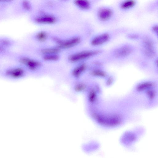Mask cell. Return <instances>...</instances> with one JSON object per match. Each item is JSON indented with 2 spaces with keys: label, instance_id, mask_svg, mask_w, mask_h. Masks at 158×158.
Here are the masks:
<instances>
[{
  "label": "cell",
  "instance_id": "cell-10",
  "mask_svg": "<svg viewBox=\"0 0 158 158\" xmlns=\"http://www.w3.org/2000/svg\"><path fill=\"white\" fill-rule=\"evenodd\" d=\"M24 73V70L21 68H15L8 69L6 71L5 73L8 77L18 78L22 77Z\"/></svg>",
  "mask_w": 158,
  "mask_h": 158
},
{
  "label": "cell",
  "instance_id": "cell-2",
  "mask_svg": "<svg viewBox=\"0 0 158 158\" xmlns=\"http://www.w3.org/2000/svg\"><path fill=\"white\" fill-rule=\"evenodd\" d=\"M31 20L36 25L49 26L56 24L60 19L54 13L42 9L33 14L31 17Z\"/></svg>",
  "mask_w": 158,
  "mask_h": 158
},
{
  "label": "cell",
  "instance_id": "cell-25",
  "mask_svg": "<svg viewBox=\"0 0 158 158\" xmlns=\"http://www.w3.org/2000/svg\"><path fill=\"white\" fill-rule=\"evenodd\" d=\"M71 0H57L61 3H64L69 2Z\"/></svg>",
  "mask_w": 158,
  "mask_h": 158
},
{
  "label": "cell",
  "instance_id": "cell-6",
  "mask_svg": "<svg viewBox=\"0 0 158 158\" xmlns=\"http://www.w3.org/2000/svg\"><path fill=\"white\" fill-rule=\"evenodd\" d=\"M74 6L79 10L85 12L91 11L93 7L92 0H72Z\"/></svg>",
  "mask_w": 158,
  "mask_h": 158
},
{
  "label": "cell",
  "instance_id": "cell-20",
  "mask_svg": "<svg viewBox=\"0 0 158 158\" xmlns=\"http://www.w3.org/2000/svg\"><path fill=\"white\" fill-rule=\"evenodd\" d=\"M92 75L95 76L103 77L105 76V74L103 72L98 70L93 71L91 73Z\"/></svg>",
  "mask_w": 158,
  "mask_h": 158
},
{
  "label": "cell",
  "instance_id": "cell-12",
  "mask_svg": "<svg viewBox=\"0 0 158 158\" xmlns=\"http://www.w3.org/2000/svg\"><path fill=\"white\" fill-rule=\"evenodd\" d=\"M132 51V48L130 46H124L117 49L115 52V55L119 58L125 57L130 55Z\"/></svg>",
  "mask_w": 158,
  "mask_h": 158
},
{
  "label": "cell",
  "instance_id": "cell-13",
  "mask_svg": "<svg viewBox=\"0 0 158 158\" xmlns=\"http://www.w3.org/2000/svg\"><path fill=\"white\" fill-rule=\"evenodd\" d=\"M86 65L81 62L76 66L72 70L71 74L76 78H79L86 69Z\"/></svg>",
  "mask_w": 158,
  "mask_h": 158
},
{
  "label": "cell",
  "instance_id": "cell-23",
  "mask_svg": "<svg viewBox=\"0 0 158 158\" xmlns=\"http://www.w3.org/2000/svg\"><path fill=\"white\" fill-rule=\"evenodd\" d=\"M95 96V94L94 91H92L90 94L89 98L91 101H93L94 100Z\"/></svg>",
  "mask_w": 158,
  "mask_h": 158
},
{
  "label": "cell",
  "instance_id": "cell-16",
  "mask_svg": "<svg viewBox=\"0 0 158 158\" xmlns=\"http://www.w3.org/2000/svg\"><path fill=\"white\" fill-rule=\"evenodd\" d=\"M61 49L58 47L56 46L45 48L40 50V52L43 55L53 54L59 53Z\"/></svg>",
  "mask_w": 158,
  "mask_h": 158
},
{
  "label": "cell",
  "instance_id": "cell-24",
  "mask_svg": "<svg viewBox=\"0 0 158 158\" xmlns=\"http://www.w3.org/2000/svg\"><path fill=\"white\" fill-rule=\"evenodd\" d=\"M148 94L150 99H152L155 96V93L154 92L151 90H149L148 91Z\"/></svg>",
  "mask_w": 158,
  "mask_h": 158
},
{
  "label": "cell",
  "instance_id": "cell-22",
  "mask_svg": "<svg viewBox=\"0 0 158 158\" xmlns=\"http://www.w3.org/2000/svg\"><path fill=\"white\" fill-rule=\"evenodd\" d=\"M15 0H0V5H4L10 3Z\"/></svg>",
  "mask_w": 158,
  "mask_h": 158
},
{
  "label": "cell",
  "instance_id": "cell-14",
  "mask_svg": "<svg viewBox=\"0 0 158 158\" xmlns=\"http://www.w3.org/2000/svg\"><path fill=\"white\" fill-rule=\"evenodd\" d=\"M20 6L22 10L25 13H30L33 10L32 3L30 0H21Z\"/></svg>",
  "mask_w": 158,
  "mask_h": 158
},
{
  "label": "cell",
  "instance_id": "cell-21",
  "mask_svg": "<svg viewBox=\"0 0 158 158\" xmlns=\"http://www.w3.org/2000/svg\"><path fill=\"white\" fill-rule=\"evenodd\" d=\"M151 29L154 33L157 34L158 31V25L156 23H154L151 26Z\"/></svg>",
  "mask_w": 158,
  "mask_h": 158
},
{
  "label": "cell",
  "instance_id": "cell-19",
  "mask_svg": "<svg viewBox=\"0 0 158 158\" xmlns=\"http://www.w3.org/2000/svg\"><path fill=\"white\" fill-rule=\"evenodd\" d=\"M85 88V85L82 83L77 84L75 87V89L77 91H81L84 89Z\"/></svg>",
  "mask_w": 158,
  "mask_h": 158
},
{
  "label": "cell",
  "instance_id": "cell-8",
  "mask_svg": "<svg viewBox=\"0 0 158 158\" xmlns=\"http://www.w3.org/2000/svg\"><path fill=\"white\" fill-rule=\"evenodd\" d=\"M143 51L145 55L149 57H153L155 55V51L153 43L149 38H146L143 41Z\"/></svg>",
  "mask_w": 158,
  "mask_h": 158
},
{
  "label": "cell",
  "instance_id": "cell-17",
  "mask_svg": "<svg viewBox=\"0 0 158 158\" xmlns=\"http://www.w3.org/2000/svg\"><path fill=\"white\" fill-rule=\"evenodd\" d=\"M60 58L59 53H53L43 55V60L46 61L53 62L58 60Z\"/></svg>",
  "mask_w": 158,
  "mask_h": 158
},
{
  "label": "cell",
  "instance_id": "cell-5",
  "mask_svg": "<svg viewBox=\"0 0 158 158\" xmlns=\"http://www.w3.org/2000/svg\"><path fill=\"white\" fill-rule=\"evenodd\" d=\"M138 3V0H121L117 4V7L120 11L127 12L134 9Z\"/></svg>",
  "mask_w": 158,
  "mask_h": 158
},
{
  "label": "cell",
  "instance_id": "cell-18",
  "mask_svg": "<svg viewBox=\"0 0 158 158\" xmlns=\"http://www.w3.org/2000/svg\"><path fill=\"white\" fill-rule=\"evenodd\" d=\"M152 84L149 82L143 83L139 85L137 87V89L138 91H141L152 87Z\"/></svg>",
  "mask_w": 158,
  "mask_h": 158
},
{
  "label": "cell",
  "instance_id": "cell-7",
  "mask_svg": "<svg viewBox=\"0 0 158 158\" xmlns=\"http://www.w3.org/2000/svg\"><path fill=\"white\" fill-rule=\"evenodd\" d=\"M19 61L29 69L32 71L37 69L41 65L39 61L27 57H22L20 59Z\"/></svg>",
  "mask_w": 158,
  "mask_h": 158
},
{
  "label": "cell",
  "instance_id": "cell-15",
  "mask_svg": "<svg viewBox=\"0 0 158 158\" xmlns=\"http://www.w3.org/2000/svg\"><path fill=\"white\" fill-rule=\"evenodd\" d=\"M49 34L48 32L44 30H41L36 32L34 36L35 40L40 42H44L48 38Z\"/></svg>",
  "mask_w": 158,
  "mask_h": 158
},
{
  "label": "cell",
  "instance_id": "cell-1",
  "mask_svg": "<svg viewBox=\"0 0 158 158\" xmlns=\"http://www.w3.org/2000/svg\"><path fill=\"white\" fill-rule=\"evenodd\" d=\"M96 21L103 24L109 23L115 21L117 18L115 10L113 7L107 5H102L97 7L94 11Z\"/></svg>",
  "mask_w": 158,
  "mask_h": 158
},
{
  "label": "cell",
  "instance_id": "cell-4",
  "mask_svg": "<svg viewBox=\"0 0 158 158\" xmlns=\"http://www.w3.org/2000/svg\"><path fill=\"white\" fill-rule=\"evenodd\" d=\"M97 52L92 50H84L72 53L69 55L68 60L72 63L81 62L97 53Z\"/></svg>",
  "mask_w": 158,
  "mask_h": 158
},
{
  "label": "cell",
  "instance_id": "cell-11",
  "mask_svg": "<svg viewBox=\"0 0 158 158\" xmlns=\"http://www.w3.org/2000/svg\"><path fill=\"white\" fill-rule=\"evenodd\" d=\"M109 38V35L108 33H102L94 37L92 39L91 43L94 46L100 45L106 42Z\"/></svg>",
  "mask_w": 158,
  "mask_h": 158
},
{
  "label": "cell",
  "instance_id": "cell-3",
  "mask_svg": "<svg viewBox=\"0 0 158 158\" xmlns=\"http://www.w3.org/2000/svg\"><path fill=\"white\" fill-rule=\"evenodd\" d=\"M56 46L61 49L71 48L79 44L81 39L78 36H73L67 39L62 40L58 38H53Z\"/></svg>",
  "mask_w": 158,
  "mask_h": 158
},
{
  "label": "cell",
  "instance_id": "cell-9",
  "mask_svg": "<svg viewBox=\"0 0 158 158\" xmlns=\"http://www.w3.org/2000/svg\"><path fill=\"white\" fill-rule=\"evenodd\" d=\"M94 116L99 123L104 125L114 126L118 124L120 122L119 119L117 117L104 118L97 115Z\"/></svg>",
  "mask_w": 158,
  "mask_h": 158
}]
</instances>
